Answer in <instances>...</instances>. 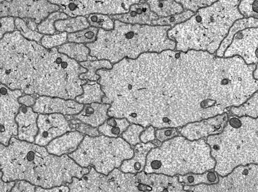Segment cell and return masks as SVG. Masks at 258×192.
<instances>
[{"instance_id": "cell-1", "label": "cell", "mask_w": 258, "mask_h": 192, "mask_svg": "<svg viewBox=\"0 0 258 192\" xmlns=\"http://www.w3.org/2000/svg\"><path fill=\"white\" fill-rule=\"evenodd\" d=\"M0 178L4 181L25 180L36 186L50 188L72 182L89 172L68 154H50L44 146L13 137L7 146L0 143Z\"/></svg>"}, {"instance_id": "cell-2", "label": "cell", "mask_w": 258, "mask_h": 192, "mask_svg": "<svg viewBox=\"0 0 258 192\" xmlns=\"http://www.w3.org/2000/svg\"><path fill=\"white\" fill-rule=\"evenodd\" d=\"M130 145L121 136L111 138L104 135L85 137L77 149L68 154L82 167L93 166L105 175L119 168L125 159L133 156L125 154V147Z\"/></svg>"}, {"instance_id": "cell-3", "label": "cell", "mask_w": 258, "mask_h": 192, "mask_svg": "<svg viewBox=\"0 0 258 192\" xmlns=\"http://www.w3.org/2000/svg\"><path fill=\"white\" fill-rule=\"evenodd\" d=\"M0 143L7 146L13 137H17L18 126L15 117L22 105L18 101L24 94L21 89L12 90L1 83Z\"/></svg>"}, {"instance_id": "cell-4", "label": "cell", "mask_w": 258, "mask_h": 192, "mask_svg": "<svg viewBox=\"0 0 258 192\" xmlns=\"http://www.w3.org/2000/svg\"><path fill=\"white\" fill-rule=\"evenodd\" d=\"M68 185L70 192L74 191H118L117 168L107 175L97 172L91 166L89 172L81 178L74 177L72 182Z\"/></svg>"}, {"instance_id": "cell-5", "label": "cell", "mask_w": 258, "mask_h": 192, "mask_svg": "<svg viewBox=\"0 0 258 192\" xmlns=\"http://www.w3.org/2000/svg\"><path fill=\"white\" fill-rule=\"evenodd\" d=\"M235 55L241 57L246 65L258 63V27L246 28L234 35L224 57Z\"/></svg>"}, {"instance_id": "cell-6", "label": "cell", "mask_w": 258, "mask_h": 192, "mask_svg": "<svg viewBox=\"0 0 258 192\" xmlns=\"http://www.w3.org/2000/svg\"><path fill=\"white\" fill-rule=\"evenodd\" d=\"M38 132L34 143L46 147L54 139L67 132L74 131L66 115L62 113H39Z\"/></svg>"}, {"instance_id": "cell-7", "label": "cell", "mask_w": 258, "mask_h": 192, "mask_svg": "<svg viewBox=\"0 0 258 192\" xmlns=\"http://www.w3.org/2000/svg\"><path fill=\"white\" fill-rule=\"evenodd\" d=\"M85 105L74 99H65L58 97L41 95L36 99L33 109L38 113H59L64 115H74L79 113Z\"/></svg>"}, {"instance_id": "cell-8", "label": "cell", "mask_w": 258, "mask_h": 192, "mask_svg": "<svg viewBox=\"0 0 258 192\" xmlns=\"http://www.w3.org/2000/svg\"><path fill=\"white\" fill-rule=\"evenodd\" d=\"M39 113L33 110V107L22 104L15 117L18 126L17 138L22 141L34 143L38 132L37 118Z\"/></svg>"}, {"instance_id": "cell-9", "label": "cell", "mask_w": 258, "mask_h": 192, "mask_svg": "<svg viewBox=\"0 0 258 192\" xmlns=\"http://www.w3.org/2000/svg\"><path fill=\"white\" fill-rule=\"evenodd\" d=\"M140 1L138 3L131 4L129 7L128 12L125 14H115L108 15L109 18L113 21H118L124 24H138L143 25L142 22L144 23L147 20L148 22L152 24V21L158 17L153 13L149 4L146 1Z\"/></svg>"}, {"instance_id": "cell-10", "label": "cell", "mask_w": 258, "mask_h": 192, "mask_svg": "<svg viewBox=\"0 0 258 192\" xmlns=\"http://www.w3.org/2000/svg\"><path fill=\"white\" fill-rule=\"evenodd\" d=\"M110 107V104L94 102L86 104L84 109L76 115L66 116L68 119L73 118L98 127L109 117L107 112Z\"/></svg>"}, {"instance_id": "cell-11", "label": "cell", "mask_w": 258, "mask_h": 192, "mask_svg": "<svg viewBox=\"0 0 258 192\" xmlns=\"http://www.w3.org/2000/svg\"><path fill=\"white\" fill-rule=\"evenodd\" d=\"M84 137L76 131L68 132L52 140L45 147L50 154L57 156L69 154L77 149Z\"/></svg>"}, {"instance_id": "cell-12", "label": "cell", "mask_w": 258, "mask_h": 192, "mask_svg": "<svg viewBox=\"0 0 258 192\" xmlns=\"http://www.w3.org/2000/svg\"><path fill=\"white\" fill-rule=\"evenodd\" d=\"M155 147L157 146L153 142L138 143L133 148L134 156L130 159L124 160L119 169L125 173L136 174L144 171L147 155Z\"/></svg>"}, {"instance_id": "cell-13", "label": "cell", "mask_w": 258, "mask_h": 192, "mask_svg": "<svg viewBox=\"0 0 258 192\" xmlns=\"http://www.w3.org/2000/svg\"><path fill=\"white\" fill-rule=\"evenodd\" d=\"M257 27H258V19L254 18H244L237 20L230 28L228 35L222 42L215 53L216 55L218 57H224L225 50L231 44L233 37L238 32L247 28Z\"/></svg>"}, {"instance_id": "cell-14", "label": "cell", "mask_w": 258, "mask_h": 192, "mask_svg": "<svg viewBox=\"0 0 258 192\" xmlns=\"http://www.w3.org/2000/svg\"><path fill=\"white\" fill-rule=\"evenodd\" d=\"M130 124V122L125 117H110L98 126V129L100 134L109 137L116 138L121 136Z\"/></svg>"}, {"instance_id": "cell-15", "label": "cell", "mask_w": 258, "mask_h": 192, "mask_svg": "<svg viewBox=\"0 0 258 192\" xmlns=\"http://www.w3.org/2000/svg\"><path fill=\"white\" fill-rule=\"evenodd\" d=\"M82 87L83 94L75 98L77 102L84 104L94 102L102 103V99L105 95L97 81H89L87 79V83L82 84Z\"/></svg>"}, {"instance_id": "cell-16", "label": "cell", "mask_w": 258, "mask_h": 192, "mask_svg": "<svg viewBox=\"0 0 258 192\" xmlns=\"http://www.w3.org/2000/svg\"><path fill=\"white\" fill-rule=\"evenodd\" d=\"M99 28L90 26L74 33H68L67 43L80 44H90L97 40V35Z\"/></svg>"}, {"instance_id": "cell-17", "label": "cell", "mask_w": 258, "mask_h": 192, "mask_svg": "<svg viewBox=\"0 0 258 192\" xmlns=\"http://www.w3.org/2000/svg\"><path fill=\"white\" fill-rule=\"evenodd\" d=\"M190 13L195 14L196 13L191 10L187 9L186 11H183L178 14L171 15L165 18H158L152 21L151 26H167L173 28L172 25H173L174 28L177 24L183 23L191 18V17L189 18L186 16L192 15Z\"/></svg>"}, {"instance_id": "cell-18", "label": "cell", "mask_w": 258, "mask_h": 192, "mask_svg": "<svg viewBox=\"0 0 258 192\" xmlns=\"http://www.w3.org/2000/svg\"><path fill=\"white\" fill-rule=\"evenodd\" d=\"M87 18L90 26L100 28L106 32L113 31L115 29L107 25V24H113L114 22L107 15L90 14Z\"/></svg>"}, {"instance_id": "cell-19", "label": "cell", "mask_w": 258, "mask_h": 192, "mask_svg": "<svg viewBox=\"0 0 258 192\" xmlns=\"http://www.w3.org/2000/svg\"><path fill=\"white\" fill-rule=\"evenodd\" d=\"M15 27L21 35L27 39L36 42L40 41L41 38L45 35L38 32L37 31H32L27 26L25 21L20 17H15Z\"/></svg>"}, {"instance_id": "cell-20", "label": "cell", "mask_w": 258, "mask_h": 192, "mask_svg": "<svg viewBox=\"0 0 258 192\" xmlns=\"http://www.w3.org/2000/svg\"><path fill=\"white\" fill-rule=\"evenodd\" d=\"M145 130V127L137 123H131L127 129L124 131L121 137L131 146H135L138 143H141L140 136Z\"/></svg>"}, {"instance_id": "cell-21", "label": "cell", "mask_w": 258, "mask_h": 192, "mask_svg": "<svg viewBox=\"0 0 258 192\" xmlns=\"http://www.w3.org/2000/svg\"><path fill=\"white\" fill-rule=\"evenodd\" d=\"M68 119L74 131H76L84 135L91 137H97L101 135L98 127H93L73 118Z\"/></svg>"}, {"instance_id": "cell-22", "label": "cell", "mask_w": 258, "mask_h": 192, "mask_svg": "<svg viewBox=\"0 0 258 192\" xmlns=\"http://www.w3.org/2000/svg\"><path fill=\"white\" fill-rule=\"evenodd\" d=\"M238 9L240 13L245 18L252 17L258 19V0H240Z\"/></svg>"}, {"instance_id": "cell-23", "label": "cell", "mask_w": 258, "mask_h": 192, "mask_svg": "<svg viewBox=\"0 0 258 192\" xmlns=\"http://www.w3.org/2000/svg\"><path fill=\"white\" fill-rule=\"evenodd\" d=\"M179 132L176 127H166L155 130L156 139L160 143L172 139L179 136Z\"/></svg>"}, {"instance_id": "cell-24", "label": "cell", "mask_w": 258, "mask_h": 192, "mask_svg": "<svg viewBox=\"0 0 258 192\" xmlns=\"http://www.w3.org/2000/svg\"><path fill=\"white\" fill-rule=\"evenodd\" d=\"M36 185L25 180H17L11 192H35Z\"/></svg>"}, {"instance_id": "cell-25", "label": "cell", "mask_w": 258, "mask_h": 192, "mask_svg": "<svg viewBox=\"0 0 258 192\" xmlns=\"http://www.w3.org/2000/svg\"><path fill=\"white\" fill-rule=\"evenodd\" d=\"M155 128L150 125L146 127L141 133L140 136V139L142 143H147L156 141L155 136Z\"/></svg>"}, {"instance_id": "cell-26", "label": "cell", "mask_w": 258, "mask_h": 192, "mask_svg": "<svg viewBox=\"0 0 258 192\" xmlns=\"http://www.w3.org/2000/svg\"><path fill=\"white\" fill-rule=\"evenodd\" d=\"M39 95L36 94H24L22 96L20 97L18 99V101L20 104L25 105L27 107H33L36 102V99Z\"/></svg>"}, {"instance_id": "cell-27", "label": "cell", "mask_w": 258, "mask_h": 192, "mask_svg": "<svg viewBox=\"0 0 258 192\" xmlns=\"http://www.w3.org/2000/svg\"><path fill=\"white\" fill-rule=\"evenodd\" d=\"M70 192V188L68 185L63 184L60 186H55L50 188H43L39 186H36L35 192Z\"/></svg>"}, {"instance_id": "cell-28", "label": "cell", "mask_w": 258, "mask_h": 192, "mask_svg": "<svg viewBox=\"0 0 258 192\" xmlns=\"http://www.w3.org/2000/svg\"><path fill=\"white\" fill-rule=\"evenodd\" d=\"M16 181L6 182L0 178V191L11 192L15 184Z\"/></svg>"}, {"instance_id": "cell-29", "label": "cell", "mask_w": 258, "mask_h": 192, "mask_svg": "<svg viewBox=\"0 0 258 192\" xmlns=\"http://www.w3.org/2000/svg\"><path fill=\"white\" fill-rule=\"evenodd\" d=\"M229 116L232 117L230 119L229 118L228 121L229 122V124L234 129H239L242 126V122L238 117L230 115Z\"/></svg>"}, {"instance_id": "cell-30", "label": "cell", "mask_w": 258, "mask_h": 192, "mask_svg": "<svg viewBox=\"0 0 258 192\" xmlns=\"http://www.w3.org/2000/svg\"><path fill=\"white\" fill-rule=\"evenodd\" d=\"M253 77L255 80L258 81V63L256 64V67L254 71L253 72ZM257 94L256 96L253 95V96L251 98H254L253 100L258 101V89L255 91V93Z\"/></svg>"}]
</instances>
